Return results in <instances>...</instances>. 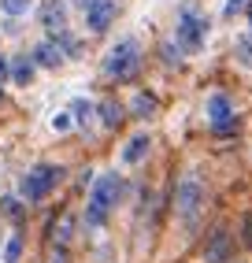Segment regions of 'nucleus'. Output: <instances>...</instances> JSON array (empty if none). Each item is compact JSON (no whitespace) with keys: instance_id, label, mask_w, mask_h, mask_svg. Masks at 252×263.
<instances>
[{"instance_id":"f257e3e1","label":"nucleus","mask_w":252,"mask_h":263,"mask_svg":"<svg viewBox=\"0 0 252 263\" xmlns=\"http://www.w3.org/2000/svg\"><path fill=\"white\" fill-rule=\"evenodd\" d=\"M122 193H126V182H122V174H115V171H104L100 178L93 182V189H89L85 222H89V226H100L107 215L115 212V204L122 200Z\"/></svg>"},{"instance_id":"f03ea898","label":"nucleus","mask_w":252,"mask_h":263,"mask_svg":"<svg viewBox=\"0 0 252 263\" xmlns=\"http://www.w3.org/2000/svg\"><path fill=\"white\" fill-rule=\"evenodd\" d=\"M104 74L115 82H134L141 74V45L134 37H122L112 45V52L104 56Z\"/></svg>"},{"instance_id":"7ed1b4c3","label":"nucleus","mask_w":252,"mask_h":263,"mask_svg":"<svg viewBox=\"0 0 252 263\" xmlns=\"http://www.w3.org/2000/svg\"><path fill=\"white\" fill-rule=\"evenodd\" d=\"M174 212L182 215L186 222H193L196 215H201V208H204V178L196 171H189V174H182L178 178V185H174Z\"/></svg>"},{"instance_id":"20e7f679","label":"nucleus","mask_w":252,"mask_h":263,"mask_svg":"<svg viewBox=\"0 0 252 263\" xmlns=\"http://www.w3.org/2000/svg\"><path fill=\"white\" fill-rule=\"evenodd\" d=\"M63 178V167H52V163H38V167H30L23 174V182H19V193L30 200V204H41L52 189H56V182Z\"/></svg>"},{"instance_id":"39448f33","label":"nucleus","mask_w":252,"mask_h":263,"mask_svg":"<svg viewBox=\"0 0 252 263\" xmlns=\"http://www.w3.org/2000/svg\"><path fill=\"white\" fill-rule=\"evenodd\" d=\"M204 37H208V23L201 19L196 11H182V19H178V30H174V41L178 48L186 52V56H196V52L204 48Z\"/></svg>"},{"instance_id":"423d86ee","label":"nucleus","mask_w":252,"mask_h":263,"mask_svg":"<svg viewBox=\"0 0 252 263\" xmlns=\"http://www.w3.org/2000/svg\"><path fill=\"white\" fill-rule=\"evenodd\" d=\"M204 115H208V126H211V134H219V137H226V134H233V130H238V111H233V100H230V93H211V97H208V108H204Z\"/></svg>"},{"instance_id":"0eeeda50","label":"nucleus","mask_w":252,"mask_h":263,"mask_svg":"<svg viewBox=\"0 0 252 263\" xmlns=\"http://www.w3.org/2000/svg\"><path fill=\"white\" fill-rule=\"evenodd\" d=\"M204 263H233V234L226 226H211L204 241Z\"/></svg>"},{"instance_id":"6e6552de","label":"nucleus","mask_w":252,"mask_h":263,"mask_svg":"<svg viewBox=\"0 0 252 263\" xmlns=\"http://www.w3.org/2000/svg\"><path fill=\"white\" fill-rule=\"evenodd\" d=\"M78 4L85 8V26L93 30V33H104L107 26L115 23V15H119L115 0H78Z\"/></svg>"},{"instance_id":"1a4fd4ad","label":"nucleus","mask_w":252,"mask_h":263,"mask_svg":"<svg viewBox=\"0 0 252 263\" xmlns=\"http://www.w3.org/2000/svg\"><path fill=\"white\" fill-rule=\"evenodd\" d=\"M41 26L48 30V37H56V33L67 30V4L63 0H45L41 4Z\"/></svg>"},{"instance_id":"9d476101","label":"nucleus","mask_w":252,"mask_h":263,"mask_svg":"<svg viewBox=\"0 0 252 263\" xmlns=\"http://www.w3.org/2000/svg\"><path fill=\"white\" fill-rule=\"evenodd\" d=\"M97 115H100V122H104L107 130H119L122 122H126V115H130V108H126L122 100H115V97H104L97 104Z\"/></svg>"},{"instance_id":"9b49d317","label":"nucleus","mask_w":252,"mask_h":263,"mask_svg":"<svg viewBox=\"0 0 252 263\" xmlns=\"http://www.w3.org/2000/svg\"><path fill=\"white\" fill-rule=\"evenodd\" d=\"M126 108H130L134 119H152V115L159 111V100H156V93H149V89H137Z\"/></svg>"},{"instance_id":"f8f14e48","label":"nucleus","mask_w":252,"mask_h":263,"mask_svg":"<svg viewBox=\"0 0 252 263\" xmlns=\"http://www.w3.org/2000/svg\"><path fill=\"white\" fill-rule=\"evenodd\" d=\"M33 63H38V67H52V71H56V67L63 63V48L52 41V37H45L38 48H33Z\"/></svg>"},{"instance_id":"ddd939ff","label":"nucleus","mask_w":252,"mask_h":263,"mask_svg":"<svg viewBox=\"0 0 252 263\" xmlns=\"http://www.w3.org/2000/svg\"><path fill=\"white\" fill-rule=\"evenodd\" d=\"M149 145H152V141H149V134H134L130 141L122 145V163H130V167L141 163V160L149 156Z\"/></svg>"},{"instance_id":"4468645a","label":"nucleus","mask_w":252,"mask_h":263,"mask_svg":"<svg viewBox=\"0 0 252 263\" xmlns=\"http://www.w3.org/2000/svg\"><path fill=\"white\" fill-rule=\"evenodd\" d=\"M33 56H11V82L15 85H30L33 82Z\"/></svg>"},{"instance_id":"2eb2a0df","label":"nucleus","mask_w":252,"mask_h":263,"mask_svg":"<svg viewBox=\"0 0 252 263\" xmlns=\"http://www.w3.org/2000/svg\"><path fill=\"white\" fill-rule=\"evenodd\" d=\"M70 115H75V122L85 130L89 122H93V115H97V104H89V100H82V97H78L75 104H70Z\"/></svg>"},{"instance_id":"dca6fc26","label":"nucleus","mask_w":252,"mask_h":263,"mask_svg":"<svg viewBox=\"0 0 252 263\" xmlns=\"http://www.w3.org/2000/svg\"><path fill=\"white\" fill-rule=\"evenodd\" d=\"M52 237H56V245H63V249H67V241L75 237V219H70L67 212L60 215V222H56V226H52Z\"/></svg>"},{"instance_id":"f3484780","label":"nucleus","mask_w":252,"mask_h":263,"mask_svg":"<svg viewBox=\"0 0 252 263\" xmlns=\"http://www.w3.org/2000/svg\"><path fill=\"white\" fill-rule=\"evenodd\" d=\"M23 259V234H11L4 245V263H19Z\"/></svg>"},{"instance_id":"a211bd4d","label":"nucleus","mask_w":252,"mask_h":263,"mask_svg":"<svg viewBox=\"0 0 252 263\" xmlns=\"http://www.w3.org/2000/svg\"><path fill=\"white\" fill-rule=\"evenodd\" d=\"M30 4H33V0H0V8H4L8 19H19V15H26Z\"/></svg>"},{"instance_id":"6ab92c4d","label":"nucleus","mask_w":252,"mask_h":263,"mask_svg":"<svg viewBox=\"0 0 252 263\" xmlns=\"http://www.w3.org/2000/svg\"><path fill=\"white\" fill-rule=\"evenodd\" d=\"M0 212H4L8 219H15V222H19V219H23V204L15 200V197H4V200H0Z\"/></svg>"},{"instance_id":"aec40b11","label":"nucleus","mask_w":252,"mask_h":263,"mask_svg":"<svg viewBox=\"0 0 252 263\" xmlns=\"http://www.w3.org/2000/svg\"><path fill=\"white\" fill-rule=\"evenodd\" d=\"M241 249H248V252H252V215H245V219H241Z\"/></svg>"},{"instance_id":"412c9836","label":"nucleus","mask_w":252,"mask_h":263,"mask_svg":"<svg viewBox=\"0 0 252 263\" xmlns=\"http://www.w3.org/2000/svg\"><path fill=\"white\" fill-rule=\"evenodd\" d=\"M241 8H248V0H226V8H223V19H233Z\"/></svg>"},{"instance_id":"4be33fe9","label":"nucleus","mask_w":252,"mask_h":263,"mask_svg":"<svg viewBox=\"0 0 252 263\" xmlns=\"http://www.w3.org/2000/svg\"><path fill=\"white\" fill-rule=\"evenodd\" d=\"M70 122H75V115H70V111H63V115H56V119H52V130H70Z\"/></svg>"},{"instance_id":"5701e85b","label":"nucleus","mask_w":252,"mask_h":263,"mask_svg":"<svg viewBox=\"0 0 252 263\" xmlns=\"http://www.w3.org/2000/svg\"><path fill=\"white\" fill-rule=\"evenodd\" d=\"M48 263H70V256H67L63 245H56V249H52V259H48Z\"/></svg>"},{"instance_id":"b1692460","label":"nucleus","mask_w":252,"mask_h":263,"mask_svg":"<svg viewBox=\"0 0 252 263\" xmlns=\"http://www.w3.org/2000/svg\"><path fill=\"white\" fill-rule=\"evenodd\" d=\"M11 78V60H4V56H0V85H4Z\"/></svg>"},{"instance_id":"393cba45","label":"nucleus","mask_w":252,"mask_h":263,"mask_svg":"<svg viewBox=\"0 0 252 263\" xmlns=\"http://www.w3.org/2000/svg\"><path fill=\"white\" fill-rule=\"evenodd\" d=\"M248 23H252V4H248Z\"/></svg>"}]
</instances>
